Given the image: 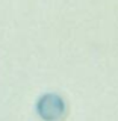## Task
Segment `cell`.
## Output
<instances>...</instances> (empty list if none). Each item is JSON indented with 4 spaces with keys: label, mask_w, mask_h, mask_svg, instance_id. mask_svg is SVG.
I'll return each mask as SVG.
<instances>
[{
    "label": "cell",
    "mask_w": 118,
    "mask_h": 121,
    "mask_svg": "<svg viewBox=\"0 0 118 121\" xmlns=\"http://www.w3.org/2000/svg\"><path fill=\"white\" fill-rule=\"evenodd\" d=\"M36 113L44 121H61L67 113V104L58 94H44L36 101Z\"/></svg>",
    "instance_id": "6da1fadb"
}]
</instances>
